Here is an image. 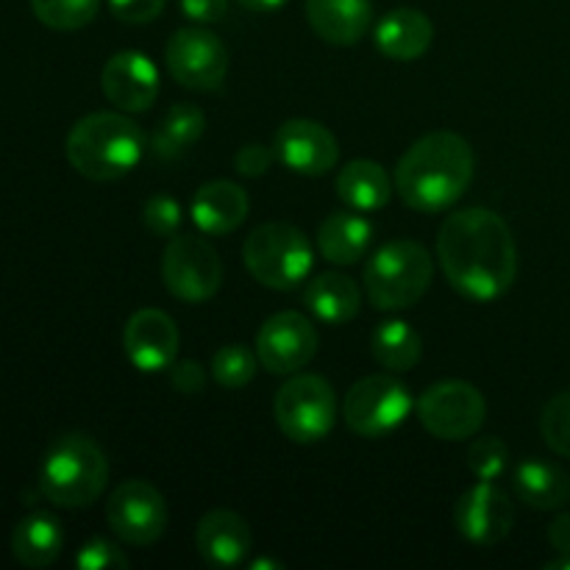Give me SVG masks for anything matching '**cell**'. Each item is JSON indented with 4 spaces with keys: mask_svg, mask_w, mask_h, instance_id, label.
Returning <instances> with one entry per match:
<instances>
[{
    "mask_svg": "<svg viewBox=\"0 0 570 570\" xmlns=\"http://www.w3.org/2000/svg\"><path fill=\"white\" fill-rule=\"evenodd\" d=\"M438 259L451 287L476 304H490L518 276V248L504 217L490 209H462L438 232Z\"/></svg>",
    "mask_w": 570,
    "mask_h": 570,
    "instance_id": "6da1fadb",
    "label": "cell"
},
{
    "mask_svg": "<svg viewBox=\"0 0 570 570\" xmlns=\"http://www.w3.org/2000/svg\"><path fill=\"white\" fill-rule=\"evenodd\" d=\"M476 159L460 134L432 131L412 142L395 167V187L410 209L438 215L471 187Z\"/></svg>",
    "mask_w": 570,
    "mask_h": 570,
    "instance_id": "7a4b0ae2",
    "label": "cell"
},
{
    "mask_svg": "<svg viewBox=\"0 0 570 570\" xmlns=\"http://www.w3.org/2000/svg\"><path fill=\"white\" fill-rule=\"evenodd\" d=\"M67 161L89 181H117L142 161L145 134L117 111H92L70 128Z\"/></svg>",
    "mask_w": 570,
    "mask_h": 570,
    "instance_id": "3957f363",
    "label": "cell"
},
{
    "mask_svg": "<svg viewBox=\"0 0 570 570\" xmlns=\"http://www.w3.org/2000/svg\"><path fill=\"white\" fill-rule=\"evenodd\" d=\"M109 482V460L87 434H65L45 451L39 468V490L65 510L95 504Z\"/></svg>",
    "mask_w": 570,
    "mask_h": 570,
    "instance_id": "277c9868",
    "label": "cell"
},
{
    "mask_svg": "<svg viewBox=\"0 0 570 570\" xmlns=\"http://www.w3.org/2000/svg\"><path fill=\"white\" fill-rule=\"evenodd\" d=\"M365 293L376 309H410L426 295L434 278V259L415 239L384 243L365 265Z\"/></svg>",
    "mask_w": 570,
    "mask_h": 570,
    "instance_id": "5b68a950",
    "label": "cell"
},
{
    "mask_svg": "<svg viewBox=\"0 0 570 570\" xmlns=\"http://www.w3.org/2000/svg\"><path fill=\"white\" fill-rule=\"evenodd\" d=\"M243 262L250 276L265 287L287 293L312 271V245L293 223H265L245 237Z\"/></svg>",
    "mask_w": 570,
    "mask_h": 570,
    "instance_id": "8992f818",
    "label": "cell"
},
{
    "mask_svg": "<svg viewBox=\"0 0 570 570\" xmlns=\"http://www.w3.org/2000/svg\"><path fill=\"white\" fill-rule=\"evenodd\" d=\"M273 412L284 438L298 445L321 443L337 421L334 387L315 373H298L282 384L273 401Z\"/></svg>",
    "mask_w": 570,
    "mask_h": 570,
    "instance_id": "52a82bcc",
    "label": "cell"
},
{
    "mask_svg": "<svg viewBox=\"0 0 570 570\" xmlns=\"http://www.w3.org/2000/svg\"><path fill=\"white\" fill-rule=\"evenodd\" d=\"M412 412V393L399 376L373 373L360 379L345 393L343 415L354 434L365 440H379L404 426Z\"/></svg>",
    "mask_w": 570,
    "mask_h": 570,
    "instance_id": "ba28073f",
    "label": "cell"
},
{
    "mask_svg": "<svg viewBox=\"0 0 570 570\" xmlns=\"http://www.w3.org/2000/svg\"><path fill=\"white\" fill-rule=\"evenodd\" d=\"M488 401L471 382L451 379L438 382L417 401V417L432 438L445 443H462L482 429Z\"/></svg>",
    "mask_w": 570,
    "mask_h": 570,
    "instance_id": "9c48e42d",
    "label": "cell"
},
{
    "mask_svg": "<svg viewBox=\"0 0 570 570\" xmlns=\"http://www.w3.org/2000/svg\"><path fill=\"white\" fill-rule=\"evenodd\" d=\"M161 282L173 298L184 304H204L223 284L220 256L200 237H170L161 256Z\"/></svg>",
    "mask_w": 570,
    "mask_h": 570,
    "instance_id": "30bf717a",
    "label": "cell"
},
{
    "mask_svg": "<svg viewBox=\"0 0 570 570\" xmlns=\"http://www.w3.org/2000/svg\"><path fill=\"white\" fill-rule=\"evenodd\" d=\"M167 501L159 490L145 479H131L111 490L109 504H106V523L111 532L126 546L156 543L167 529Z\"/></svg>",
    "mask_w": 570,
    "mask_h": 570,
    "instance_id": "8fae6325",
    "label": "cell"
},
{
    "mask_svg": "<svg viewBox=\"0 0 570 570\" xmlns=\"http://www.w3.org/2000/svg\"><path fill=\"white\" fill-rule=\"evenodd\" d=\"M167 70L181 87L212 92L223 83L228 72V50L220 39L206 28H181L170 37L165 50Z\"/></svg>",
    "mask_w": 570,
    "mask_h": 570,
    "instance_id": "7c38bea8",
    "label": "cell"
},
{
    "mask_svg": "<svg viewBox=\"0 0 570 570\" xmlns=\"http://www.w3.org/2000/svg\"><path fill=\"white\" fill-rule=\"evenodd\" d=\"M317 332L301 312H276L256 334V356L273 376H293L317 354Z\"/></svg>",
    "mask_w": 570,
    "mask_h": 570,
    "instance_id": "4fadbf2b",
    "label": "cell"
},
{
    "mask_svg": "<svg viewBox=\"0 0 570 570\" xmlns=\"http://www.w3.org/2000/svg\"><path fill=\"white\" fill-rule=\"evenodd\" d=\"M276 159L298 176H326L340 159L337 137L315 120H287L273 139Z\"/></svg>",
    "mask_w": 570,
    "mask_h": 570,
    "instance_id": "5bb4252c",
    "label": "cell"
},
{
    "mask_svg": "<svg viewBox=\"0 0 570 570\" xmlns=\"http://www.w3.org/2000/svg\"><path fill=\"white\" fill-rule=\"evenodd\" d=\"M512 521H515V510H512L510 499L493 482L473 484L456 501V532L468 543L479 546V549L501 543L510 534Z\"/></svg>",
    "mask_w": 570,
    "mask_h": 570,
    "instance_id": "9a60e30c",
    "label": "cell"
},
{
    "mask_svg": "<svg viewBox=\"0 0 570 570\" xmlns=\"http://www.w3.org/2000/svg\"><path fill=\"white\" fill-rule=\"evenodd\" d=\"M178 328L173 317L161 309H139L134 312L122 328V348L128 362L139 373H161L170 371L178 354Z\"/></svg>",
    "mask_w": 570,
    "mask_h": 570,
    "instance_id": "2e32d148",
    "label": "cell"
},
{
    "mask_svg": "<svg viewBox=\"0 0 570 570\" xmlns=\"http://www.w3.org/2000/svg\"><path fill=\"white\" fill-rule=\"evenodd\" d=\"M100 87L120 111H148L159 95V70L139 50H122L104 65Z\"/></svg>",
    "mask_w": 570,
    "mask_h": 570,
    "instance_id": "e0dca14e",
    "label": "cell"
},
{
    "mask_svg": "<svg viewBox=\"0 0 570 570\" xmlns=\"http://www.w3.org/2000/svg\"><path fill=\"white\" fill-rule=\"evenodd\" d=\"M250 529L243 515L232 510L206 512L195 529V549L212 568H237L250 554Z\"/></svg>",
    "mask_w": 570,
    "mask_h": 570,
    "instance_id": "ac0fdd59",
    "label": "cell"
},
{
    "mask_svg": "<svg viewBox=\"0 0 570 570\" xmlns=\"http://www.w3.org/2000/svg\"><path fill=\"white\" fill-rule=\"evenodd\" d=\"M193 223L206 237H226L237 232L248 217V195L239 184L217 178V181L204 184L195 193L193 206H189Z\"/></svg>",
    "mask_w": 570,
    "mask_h": 570,
    "instance_id": "d6986e66",
    "label": "cell"
},
{
    "mask_svg": "<svg viewBox=\"0 0 570 570\" xmlns=\"http://www.w3.org/2000/svg\"><path fill=\"white\" fill-rule=\"evenodd\" d=\"M312 31L328 45H356L373 22L371 0H306Z\"/></svg>",
    "mask_w": 570,
    "mask_h": 570,
    "instance_id": "ffe728a7",
    "label": "cell"
},
{
    "mask_svg": "<svg viewBox=\"0 0 570 570\" xmlns=\"http://www.w3.org/2000/svg\"><path fill=\"white\" fill-rule=\"evenodd\" d=\"M376 48L393 61H415L432 48L434 26L423 11L393 9L376 22Z\"/></svg>",
    "mask_w": 570,
    "mask_h": 570,
    "instance_id": "44dd1931",
    "label": "cell"
},
{
    "mask_svg": "<svg viewBox=\"0 0 570 570\" xmlns=\"http://www.w3.org/2000/svg\"><path fill=\"white\" fill-rule=\"evenodd\" d=\"M373 239V226L362 215L334 212L317 228V248L334 265H354L367 254Z\"/></svg>",
    "mask_w": 570,
    "mask_h": 570,
    "instance_id": "7402d4cb",
    "label": "cell"
},
{
    "mask_svg": "<svg viewBox=\"0 0 570 570\" xmlns=\"http://www.w3.org/2000/svg\"><path fill=\"white\" fill-rule=\"evenodd\" d=\"M65 549L61 523L48 512L22 518L11 532V554L26 568H48Z\"/></svg>",
    "mask_w": 570,
    "mask_h": 570,
    "instance_id": "603a6c76",
    "label": "cell"
},
{
    "mask_svg": "<svg viewBox=\"0 0 570 570\" xmlns=\"http://www.w3.org/2000/svg\"><path fill=\"white\" fill-rule=\"evenodd\" d=\"M337 195L354 212H376L393 198V181L379 161L356 159L340 170Z\"/></svg>",
    "mask_w": 570,
    "mask_h": 570,
    "instance_id": "cb8c5ba5",
    "label": "cell"
},
{
    "mask_svg": "<svg viewBox=\"0 0 570 570\" xmlns=\"http://www.w3.org/2000/svg\"><path fill=\"white\" fill-rule=\"evenodd\" d=\"M515 493L534 510H560L570 501V476L551 462L523 460L515 468Z\"/></svg>",
    "mask_w": 570,
    "mask_h": 570,
    "instance_id": "d4e9b609",
    "label": "cell"
},
{
    "mask_svg": "<svg viewBox=\"0 0 570 570\" xmlns=\"http://www.w3.org/2000/svg\"><path fill=\"white\" fill-rule=\"evenodd\" d=\"M360 287L345 273H323L306 289V306L317 321L328 326H343L360 315Z\"/></svg>",
    "mask_w": 570,
    "mask_h": 570,
    "instance_id": "484cf974",
    "label": "cell"
},
{
    "mask_svg": "<svg viewBox=\"0 0 570 570\" xmlns=\"http://www.w3.org/2000/svg\"><path fill=\"white\" fill-rule=\"evenodd\" d=\"M206 131V115L195 104H176L167 109V115L161 117L159 126H156L154 139V154L159 159H178V156L187 154Z\"/></svg>",
    "mask_w": 570,
    "mask_h": 570,
    "instance_id": "4316f807",
    "label": "cell"
},
{
    "mask_svg": "<svg viewBox=\"0 0 570 570\" xmlns=\"http://www.w3.org/2000/svg\"><path fill=\"white\" fill-rule=\"evenodd\" d=\"M373 356L384 371L404 373L421 362L423 354V340L410 323L404 321H384L379 323L376 332L371 337Z\"/></svg>",
    "mask_w": 570,
    "mask_h": 570,
    "instance_id": "83f0119b",
    "label": "cell"
},
{
    "mask_svg": "<svg viewBox=\"0 0 570 570\" xmlns=\"http://www.w3.org/2000/svg\"><path fill=\"white\" fill-rule=\"evenodd\" d=\"M31 9L53 31H78L98 17L100 0H31Z\"/></svg>",
    "mask_w": 570,
    "mask_h": 570,
    "instance_id": "f1b7e54d",
    "label": "cell"
},
{
    "mask_svg": "<svg viewBox=\"0 0 570 570\" xmlns=\"http://www.w3.org/2000/svg\"><path fill=\"white\" fill-rule=\"evenodd\" d=\"M256 367H259L256 351L237 343L223 345V348L212 356V379L226 390H239L245 387V384L254 382Z\"/></svg>",
    "mask_w": 570,
    "mask_h": 570,
    "instance_id": "f546056e",
    "label": "cell"
},
{
    "mask_svg": "<svg viewBox=\"0 0 570 570\" xmlns=\"http://www.w3.org/2000/svg\"><path fill=\"white\" fill-rule=\"evenodd\" d=\"M510 465V449L499 438H479L468 449V468L479 482H495L507 473Z\"/></svg>",
    "mask_w": 570,
    "mask_h": 570,
    "instance_id": "4dcf8cb0",
    "label": "cell"
},
{
    "mask_svg": "<svg viewBox=\"0 0 570 570\" xmlns=\"http://www.w3.org/2000/svg\"><path fill=\"white\" fill-rule=\"evenodd\" d=\"M540 432L554 454L570 460V390L554 395L540 415Z\"/></svg>",
    "mask_w": 570,
    "mask_h": 570,
    "instance_id": "1f68e13d",
    "label": "cell"
},
{
    "mask_svg": "<svg viewBox=\"0 0 570 570\" xmlns=\"http://www.w3.org/2000/svg\"><path fill=\"white\" fill-rule=\"evenodd\" d=\"M142 223L154 237H176L184 223L181 204L170 195H154V198L145 200Z\"/></svg>",
    "mask_w": 570,
    "mask_h": 570,
    "instance_id": "d6a6232c",
    "label": "cell"
},
{
    "mask_svg": "<svg viewBox=\"0 0 570 570\" xmlns=\"http://www.w3.org/2000/svg\"><path fill=\"white\" fill-rule=\"evenodd\" d=\"M76 566L81 570H126L128 557L122 554L120 546L109 543L104 538H92L89 543L81 546Z\"/></svg>",
    "mask_w": 570,
    "mask_h": 570,
    "instance_id": "836d02e7",
    "label": "cell"
},
{
    "mask_svg": "<svg viewBox=\"0 0 570 570\" xmlns=\"http://www.w3.org/2000/svg\"><path fill=\"white\" fill-rule=\"evenodd\" d=\"M167 0H109L111 14L128 26H145L165 11Z\"/></svg>",
    "mask_w": 570,
    "mask_h": 570,
    "instance_id": "e575fe53",
    "label": "cell"
},
{
    "mask_svg": "<svg viewBox=\"0 0 570 570\" xmlns=\"http://www.w3.org/2000/svg\"><path fill=\"white\" fill-rule=\"evenodd\" d=\"M273 161H276V150L256 142L245 145V148H239L237 156H234V167H237V173L248 178L265 176V173L273 167Z\"/></svg>",
    "mask_w": 570,
    "mask_h": 570,
    "instance_id": "d590c367",
    "label": "cell"
},
{
    "mask_svg": "<svg viewBox=\"0 0 570 570\" xmlns=\"http://www.w3.org/2000/svg\"><path fill=\"white\" fill-rule=\"evenodd\" d=\"M170 382L181 395H198L204 393L206 387V371L198 365V362H189V360L173 362Z\"/></svg>",
    "mask_w": 570,
    "mask_h": 570,
    "instance_id": "8d00e7d4",
    "label": "cell"
},
{
    "mask_svg": "<svg viewBox=\"0 0 570 570\" xmlns=\"http://www.w3.org/2000/svg\"><path fill=\"white\" fill-rule=\"evenodd\" d=\"M181 11L187 20L206 26V22H217L226 17L228 0H181Z\"/></svg>",
    "mask_w": 570,
    "mask_h": 570,
    "instance_id": "74e56055",
    "label": "cell"
},
{
    "mask_svg": "<svg viewBox=\"0 0 570 570\" xmlns=\"http://www.w3.org/2000/svg\"><path fill=\"white\" fill-rule=\"evenodd\" d=\"M549 543L551 549L560 554H570V515H560L549 527Z\"/></svg>",
    "mask_w": 570,
    "mask_h": 570,
    "instance_id": "f35d334b",
    "label": "cell"
},
{
    "mask_svg": "<svg viewBox=\"0 0 570 570\" xmlns=\"http://www.w3.org/2000/svg\"><path fill=\"white\" fill-rule=\"evenodd\" d=\"M239 6H243V9H248V11H259V14H265V11H276V9H282L284 3H287V0H237Z\"/></svg>",
    "mask_w": 570,
    "mask_h": 570,
    "instance_id": "ab89813d",
    "label": "cell"
},
{
    "mask_svg": "<svg viewBox=\"0 0 570 570\" xmlns=\"http://www.w3.org/2000/svg\"><path fill=\"white\" fill-rule=\"evenodd\" d=\"M549 570H560V568H570V554H566L562 557V560H554V562H549V566H546Z\"/></svg>",
    "mask_w": 570,
    "mask_h": 570,
    "instance_id": "60d3db41",
    "label": "cell"
},
{
    "mask_svg": "<svg viewBox=\"0 0 570 570\" xmlns=\"http://www.w3.org/2000/svg\"><path fill=\"white\" fill-rule=\"evenodd\" d=\"M250 568L259 570V568H282V566H278V562H271V560H259V562H254V566H250Z\"/></svg>",
    "mask_w": 570,
    "mask_h": 570,
    "instance_id": "b9f144b4",
    "label": "cell"
}]
</instances>
